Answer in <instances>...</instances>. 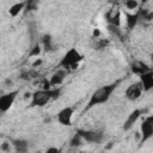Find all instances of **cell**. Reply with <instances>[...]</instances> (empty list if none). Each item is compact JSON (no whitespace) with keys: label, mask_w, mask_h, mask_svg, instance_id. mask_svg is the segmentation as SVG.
Returning a JSON list of instances; mask_svg holds the SVG:
<instances>
[{"label":"cell","mask_w":153,"mask_h":153,"mask_svg":"<svg viewBox=\"0 0 153 153\" xmlns=\"http://www.w3.org/2000/svg\"><path fill=\"white\" fill-rule=\"evenodd\" d=\"M141 142L147 141L153 135V116L146 117V120L141 123Z\"/></svg>","instance_id":"5b68a950"},{"label":"cell","mask_w":153,"mask_h":153,"mask_svg":"<svg viewBox=\"0 0 153 153\" xmlns=\"http://www.w3.org/2000/svg\"><path fill=\"white\" fill-rule=\"evenodd\" d=\"M126 20H127V26L128 29H134L136 26V24L139 23V14L136 13H126Z\"/></svg>","instance_id":"4fadbf2b"},{"label":"cell","mask_w":153,"mask_h":153,"mask_svg":"<svg viewBox=\"0 0 153 153\" xmlns=\"http://www.w3.org/2000/svg\"><path fill=\"white\" fill-rule=\"evenodd\" d=\"M93 35H94V36H99V30H94V31H93Z\"/></svg>","instance_id":"603a6c76"},{"label":"cell","mask_w":153,"mask_h":153,"mask_svg":"<svg viewBox=\"0 0 153 153\" xmlns=\"http://www.w3.org/2000/svg\"><path fill=\"white\" fill-rule=\"evenodd\" d=\"M8 142H4V145H2V149H5V151H7L8 149Z\"/></svg>","instance_id":"7402d4cb"},{"label":"cell","mask_w":153,"mask_h":153,"mask_svg":"<svg viewBox=\"0 0 153 153\" xmlns=\"http://www.w3.org/2000/svg\"><path fill=\"white\" fill-rule=\"evenodd\" d=\"M140 115H141V110H139V109H135L133 112H130V115L128 116V118H127L126 122H124L123 129H124V130H129V129L134 126V123L137 121V118L140 117Z\"/></svg>","instance_id":"8fae6325"},{"label":"cell","mask_w":153,"mask_h":153,"mask_svg":"<svg viewBox=\"0 0 153 153\" xmlns=\"http://www.w3.org/2000/svg\"><path fill=\"white\" fill-rule=\"evenodd\" d=\"M17 94H18V91H12L4 96H0V112H6L12 106Z\"/></svg>","instance_id":"8992f818"},{"label":"cell","mask_w":153,"mask_h":153,"mask_svg":"<svg viewBox=\"0 0 153 153\" xmlns=\"http://www.w3.org/2000/svg\"><path fill=\"white\" fill-rule=\"evenodd\" d=\"M118 82H120V81H116V82H112V84L102 86L100 88L96 90V91L92 93V96H91V98H90V100H88V103H87V106L85 108V111L90 110L91 108H93V106H96V105H99V104H103V103L108 102V99L110 98V96L112 94V92L116 90Z\"/></svg>","instance_id":"6da1fadb"},{"label":"cell","mask_w":153,"mask_h":153,"mask_svg":"<svg viewBox=\"0 0 153 153\" xmlns=\"http://www.w3.org/2000/svg\"><path fill=\"white\" fill-rule=\"evenodd\" d=\"M41 63H42V60H36V61L32 63V66H33V67H36V66H39Z\"/></svg>","instance_id":"44dd1931"},{"label":"cell","mask_w":153,"mask_h":153,"mask_svg":"<svg viewBox=\"0 0 153 153\" xmlns=\"http://www.w3.org/2000/svg\"><path fill=\"white\" fill-rule=\"evenodd\" d=\"M76 134L81 136L82 140L90 143H99L103 140V134L102 131L98 130H85V129H78Z\"/></svg>","instance_id":"277c9868"},{"label":"cell","mask_w":153,"mask_h":153,"mask_svg":"<svg viewBox=\"0 0 153 153\" xmlns=\"http://www.w3.org/2000/svg\"><path fill=\"white\" fill-rule=\"evenodd\" d=\"M42 90H50L51 87H50V82H49V80H47V79H43V81H42Z\"/></svg>","instance_id":"d6986e66"},{"label":"cell","mask_w":153,"mask_h":153,"mask_svg":"<svg viewBox=\"0 0 153 153\" xmlns=\"http://www.w3.org/2000/svg\"><path fill=\"white\" fill-rule=\"evenodd\" d=\"M126 7L128 10H135L137 7V1L136 0H128V1H126Z\"/></svg>","instance_id":"e0dca14e"},{"label":"cell","mask_w":153,"mask_h":153,"mask_svg":"<svg viewBox=\"0 0 153 153\" xmlns=\"http://www.w3.org/2000/svg\"><path fill=\"white\" fill-rule=\"evenodd\" d=\"M24 6H25V2H17V4H14V5H12V6L10 7L8 13H10L12 17H16V16H18L19 12L24 8Z\"/></svg>","instance_id":"5bb4252c"},{"label":"cell","mask_w":153,"mask_h":153,"mask_svg":"<svg viewBox=\"0 0 153 153\" xmlns=\"http://www.w3.org/2000/svg\"><path fill=\"white\" fill-rule=\"evenodd\" d=\"M141 76V85H142V90L143 91H151L153 88V73L152 71H148L143 74L140 75Z\"/></svg>","instance_id":"9c48e42d"},{"label":"cell","mask_w":153,"mask_h":153,"mask_svg":"<svg viewBox=\"0 0 153 153\" xmlns=\"http://www.w3.org/2000/svg\"><path fill=\"white\" fill-rule=\"evenodd\" d=\"M73 111L74 109L71 108V106H67V108H63L62 110H60L56 115V118L59 121L60 124L62 126H71L72 124V116H73Z\"/></svg>","instance_id":"52a82bcc"},{"label":"cell","mask_w":153,"mask_h":153,"mask_svg":"<svg viewBox=\"0 0 153 153\" xmlns=\"http://www.w3.org/2000/svg\"><path fill=\"white\" fill-rule=\"evenodd\" d=\"M108 22H109V24H110V25L118 27V26H120V24H121L120 11H116V13H115V14H112V16H108Z\"/></svg>","instance_id":"9a60e30c"},{"label":"cell","mask_w":153,"mask_h":153,"mask_svg":"<svg viewBox=\"0 0 153 153\" xmlns=\"http://www.w3.org/2000/svg\"><path fill=\"white\" fill-rule=\"evenodd\" d=\"M61 88H50V90H38L31 94L30 106H44L48 102L57 99L60 97Z\"/></svg>","instance_id":"7a4b0ae2"},{"label":"cell","mask_w":153,"mask_h":153,"mask_svg":"<svg viewBox=\"0 0 153 153\" xmlns=\"http://www.w3.org/2000/svg\"><path fill=\"white\" fill-rule=\"evenodd\" d=\"M66 75H67V71H65V69H59L57 72H55L51 75L50 80H49L50 86H59V85H61L62 81L65 80Z\"/></svg>","instance_id":"30bf717a"},{"label":"cell","mask_w":153,"mask_h":153,"mask_svg":"<svg viewBox=\"0 0 153 153\" xmlns=\"http://www.w3.org/2000/svg\"><path fill=\"white\" fill-rule=\"evenodd\" d=\"M41 47L37 44V45H35L33 48H32V50L29 53V56H38L39 55V53H41Z\"/></svg>","instance_id":"ac0fdd59"},{"label":"cell","mask_w":153,"mask_h":153,"mask_svg":"<svg viewBox=\"0 0 153 153\" xmlns=\"http://www.w3.org/2000/svg\"><path fill=\"white\" fill-rule=\"evenodd\" d=\"M81 60H82V55H81L76 49L72 48V49H69V50L65 54V56L61 59L59 66L62 67V68H65V69H69V68H71V69H75Z\"/></svg>","instance_id":"3957f363"},{"label":"cell","mask_w":153,"mask_h":153,"mask_svg":"<svg viewBox=\"0 0 153 153\" xmlns=\"http://www.w3.org/2000/svg\"><path fill=\"white\" fill-rule=\"evenodd\" d=\"M81 142H82L81 136H80L79 134H76V133H75V135H74V136H73V139L71 140V146H72V147H78V146H80V145H81Z\"/></svg>","instance_id":"2e32d148"},{"label":"cell","mask_w":153,"mask_h":153,"mask_svg":"<svg viewBox=\"0 0 153 153\" xmlns=\"http://www.w3.org/2000/svg\"><path fill=\"white\" fill-rule=\"evenodd\" d=\"M12 145L17 153H26L29 149V142L26 140H22V139L12 140Z\"/></svg>","instance_id":"7c38bea8"},{"label":"cell","mask_w":153,"mask_h":153,"mask_svg":"<svg viewBox=\"0 0 153 153\" xmlns=\"http://www.w3.org/2000/svg\"><path fill=\"white\" fill-rule=\"evenodd\" d=\"M61 151H60V148H56V147H50V148H48L47 149V152L45 153H60Z\"/></svg>","instance_id":"ffe728a7"},{"label":"cell","mask_w":153,"mask_h":153,"mask_svg":"<svg viewBox=\"0 0 153 153\" xmlns=\"http://www.w3.org/2000/svg\"><path fill=\"white\" fill-rule=\"evenodd\" d=\"M142 85L141 82H135L128 86V88L126 90V97L129 100H136L141 97L142 94Z\"/></svg>","instance_id":"ba28073f"}]
</instances>
